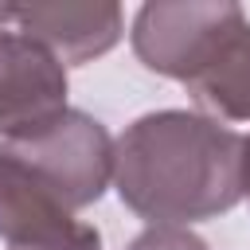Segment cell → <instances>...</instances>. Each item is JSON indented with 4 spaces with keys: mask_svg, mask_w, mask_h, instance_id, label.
<instances>
[{
    "mask_svg": "<svg viewBox=\"0 0 250 250\" xmlns=\"http://www.w3.org/2000/svg\"><path fill=\"white\" fill-rule=\"evenodd\" d=\"M246 203H250V137H246Z\"/></svg>",
    "mask_w": 250,
    "mask_h": 250,
    "instance_id": "obj_11",
    "label": "cell"
},
{
    "mask_svg": "<svg viewBox=\"0 0 250 250\" xmlns=\"http://www.w3.org/2000/svg\"><path fill=\"white\" fill-rule=\"evenodd\" d=\"M125 250H211V246L199 234H191L188 227H148Z\"/></svg>",
    "mask_w": 250,
    "mask_h": 250,
    "instance_id": "obj_8",
    "label": "cell"
},
{
    "mask_svg": "<svg viewBox=\"0 0 250 250\" xmlns=\"http://www.w3.org/2000/svg\"><path fill=\"white\" fill-rule=\"evenodd\" d=\"M74 227V211H66L43 184H35L16 160L0 152V238L8 250L59 242Z\"/></svg>",
    "mask_w": 250,
    "mask_h": 250,
    "instance_id": "obj_6",
    "label": "cell"
},
{
    "mask_svg": "<svg viewBox=\"0 0 250 250\" xmlns=\"http://www.w3.org/2000/svg\"><path fill=\"white\" fill-rule=\"evenodd\" d=\"M0 152L43 184L66 211L98 203L113 176V141L105 125L82 109H66L35 133L0 141Z\"/></svg>",
    "mask_w": 250,
    "mask_h": 250,
    "instance_id": "obj_2",
    "label": "cell"
},
{
    "mask_svg": "<svg viewBox=\"0 0 250 250\" xmlns=\"http://www.w3.org/2000/svg\"><path fill=\"white\" fill-rule=\"evenodd\" d=\"M66 113V66L16 23L0 31V133L23 137Z\"/></svg>",
    "mask_w": 250,
    "mask_h": 250,
    "instance_id": "obj_4",
    "label": "cell"
},
{
    "mask_svg": "<svg viewBox=\"0 0 250 250\" xmlns=\"http://www.w3.org/2000/svg\"><path fill=\"white\" fill-rule=\"evenodd\" d=\"M16 27L43 43L62 66L90 62L117 47L121 39V8L113 0L94 4H16Z\"/></svg>",
    "mask_w": 250,
    "mask_h": 250,
    "instance_id": "obj_5",
    "label": "cell"
},
{
    "mask_svg": "<svg viewBox=\"0 0 250 250\" xmlns=\"http://www.w3.org/2000/svg\"><path fill=\"white\" fill-rule=\"evenodd\" d=\"M27 250H102V234H98V227L78 223V227H74L66 238L47 242V246H27Z\"/></svg>",
    "mask_w": 250,
    "mask_h": 250,
    "instance_id": "obj_9",
    "label": "cell"
},
{
    "mask_svg": "<svg viewBox=\"0 0 250 250\" xmlns=\"http://www.w3.org/2000/svg\"><path fill=\"white\" fill-rule=\"evenodd\" d=\"M191 102L215 121H250V20L242 16L184 82Z\"/></svg>",
    "mask_w": 250,
    "mask_h": 250,
    "instance_id": "obj_7",
    "label": "cell"
},
{
    "mask_svg": "<svg viewBox=\"0 0 250 250\" xmlns=\"http://www.w3.org/2000/svg\"><path fill=\"white\" fill-rule=\"evenodd\" d=\"M238 20L242 8L230 0H180V4L156 0L137 8L129 39L137 59L152 74L188 82Z\"/></svg>",
    "mask_w": 250,
    "mask_h": 250,
    "instance_id": "obj_3",
    "label": "cell"
},
{
    "mask_svg": "<svg viewBox=\"0 0 250 250\" xmlns=\"http://www.w3.org/2000/svg\"><path fill=\"white\" fill-rule=\"evenodd\" d=\"M16 23V4H0V31Z\"/></svg>",
    "mask_w": 250,
    "mask_h": 250,
    "instance_id": "obj_10",
    "label": "cell"
},
{
    "mask_svg": "<svg viewBox=\"0 0 250 250\" xmlns=\"http://www.w3.org/2000/svg\"><path fill=\"white\" fill-rule=\"evenodd\" d=\"M113 188L152 227L215 219L246 199V137L191 109L145 113L113 141Z\"/></svg>",
    "mask_w": 250,
    "mask_h": 250,
    "instance_id": "obj_1",
    "label": "cell"
}]
</instances>
